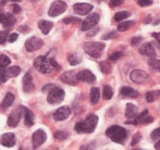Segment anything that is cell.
Masks as SVG:
<instances>
[{"mask_svg":"<svg viewBox=\"0 0 160 150\" xmlns=\"http://www.w3.org/2000/svg\"><path fill=\"white\" fill-rule=\"evenodd\" d=\"M124 0H110V6L111 7H118L123 3Z\"/></svg>","mask_w":160,"mask_h":150,"instance_id":"cell-45","label":"cell"},{"mask_svg":"<svg viewBox=\"0 0 160 150\" xmlns=\"http://www.w3.org/2000/svg\"><path fill=\"white\" fill-rule=\"evenodd\" d=\"M68 137V133L67 132H63V131H59L55 134V138L56 139H59V140H63L65 138Z\"/></svg>","mask_w":160,"mask_h":150,"instance_id":"cell-36","label":"cell"},{"mask_svg":"<svg viewBox=\"0 0 160 150\" xmlns=\"http://www.w3.org/2000/svg\"><path fill=\"white\" fill-rule=\"evenodd\" d=\"M71 114V109L67 106H63L61 108H59L55 113H53V119L56 121H63L65 119H68Z\"/></svg>","mask_w":160,"mask_h":150,"instance_id":"cell-15","label":"cell"},{"mask_svg":"<svg viewBox=\"0 0 160 150\" xmlns=\"http://www.w3.org/2000/svg\"><path fill=\"white\" fill-rule=\"evenodd\" d=\"M100 99V91L97 87H93L91 90V102L92 104H96Z\"/></svg>","mask_w":160,"mask_h":150,"instance_id":"cell-26","label":"cell"},{"mask_svg":"<svg viewBox=\"0 0 160 150\" xmlns=\"http://www.w3.org/2000/svg\"><path fill=\"white\" fill-rule=\"evenodd\" d=\"M33 147L34 148H38L40 147L47 139V134L42 129H37L35 133L33 134Z\"/></svg>","mask_w":160,"mask_h":150,"instance_id":"cell-10","label":"cell"},{"mask_svg":"<svg viewBox=\"0 0 160 150\" xmlns=\"http://www.w3.org/2000/svg\"><path fill=\"white\" fill-rule=\"evenodd\" d=\"M102 96L106 100H109L112 98V96H113V90H112V88L109 86V85H105V86H103Z\"/></svg>","mask_w":160,"mask_h":150,"instance_id":"cell-29","label":"cell"},{"mask_svg":"<svg viewBox=\"0 0 160 150\" xmlns=\"http://www.w3.org/2000/svg\"><path fill=\"white\" fill-rule=\"evenodd\" d=\"M137 3L141 7H147L152 3V0H137Z\"/></svg>","mask_w":160,"mask_h":150,"instance_id":"cell-42","label":"cell"},{"mask_svg":"<svg viewBox=\"0 0 160 150\" xmlns=\"http://www.w3.org/2000/svg\"><path fill=\"white\" fill-rule=\"evenodd\" d=\"M139 53L143 56H147V57H155L156 56V50H155V48L150 42H146L141 47Z\"/></svg>","mask_w":160,"mask_h":150,"instance_id":"cell-19","label":"cell"},{"mask_svg":"<svg viewBox=\"0 0 160 150\" xmlns=\"http://www.w3.org/2000/svg\"><path fill=\"white\" fill-rule=\"evenodd\" d=\"M152 37L160 44V33H152Z\"/></svg>","mask_w":160,"mask_h":150,"instance_id":"cell-49","label":"cell"},{"mask_svg":"<svg viewBox=\"0 0 160 150\" xmlns=\"http://www.w3.org/2000/svg\"><path fill=\"white\" fill-rule=\"evenodd\" d=\"M116 36H117V33L116 32H111V33H109L108 35H103L102 39H110V38H113Z\"/></svg>","mask_w":160,"mask_h":150,"instance_id":"cell-46","label":"cell"},{"mask_svg":"<svg viewBox=\"0 0 160 150\" xmlns=\"http://www.w3.org/2000/svg\"><path fill=\"white\" fill-rule=\"evenodd\" d=\"M94 7L89 3H76L73 6V11L78 15H86L93 10Z\"/></svg>","mask_w":160,"mask_h":150,"instance_id":"cell-13","label":"cell"},{"mask_svg":"<svg viewBox=\"0 0 160 150\" xmlns=\"http://www.w3.org/2000/svg\"><path fill=\"white\" fill-rule=\"evenodd\" d=\"M15 17L11 13H4V14H0V23L6 27H11L12 25H14L15 23Z\"/></svg>","mask_w":160,"mask_h":150,"instance_id":"cell-17","label":"cell"},{"mask_svg":"<svg viewBox=\"0 0 160 150\" xmlns=\"http://www.w3.org/2000/svg\"><path fill=\"white\" fill-rule=\"evenodd\" d=\"M150 138H152V140H156V139H158V138H160V127L159 128H156L152 132V135H150Z\"/></svg>","mask_w":160,"mask_h":150,"instance_id":"cell-40","label":"cell"},{"mask_svg":"<svg viewBox=\"0 0 160 150\" xmlns=\"http://www.w3.org/2000/svg\"><path fill=\"white\" fill-rule=\"evenodd\" d=\"M152 121H154V118L148 115V111L145 110L144 112H142V114L136 116V119H135V121L133 123H134V124H141V123L147 124V123H152Z\"/></svg>","mask_w":160,"mask_h":150,"instance_id":"cell-20","label":"cell"},{"mask_svg":"<svg viewBox=\"0 0 160 150\" xmlns=\"http://www.w3.org/2000/svg\"><path fill=\"white\" fill-rule=\"evenodd\" d=\"M38 27L40 28V31L42 32V34L47 35V34H49V32H50L51 30H52L53 23L52 22L42 20V21H39V23H38Z\"/></svg>","mask_w":160,"mask_h":150,"instance_id":"cell-22","label":"cell"},{"mask_svg":"<svg viewBox=\"0 0 160 150\" xmlns=\"http://www.w3.org/2000/svg\"><path fill=\"white\" fill-rule=\"evenodd\" d=\"M138 115V109L133 104H128L127 109H125V116L128 119H134Z\"/></svg>","mask_w":160,"mask_h":150,"instance_id":"cell-21","label":"cell"},{"mask_svg":"<svg viewBox=\"0 0 160 150\" xmlns=\"http://www.w3.org/2000/svg\"><path fill=\"white\" fill-rule=\"evenodd\" d=\"M7 39H8V33L6 31H1L0 32V45H3Z\"/></svg>","mask_w":160,"mask_h":150,"instance_id":"cell-38","label":"cell"},{"mask_svg":"<svg viewBox=\"0 0 160 150\" xmlns=\"http://www.w3.org/2000/svg\"><path fill=\"white\" fill-rule=\"evenodd\" d=\"M67 3H65L64 1H61V0H57V1H55L50 6V8H49V11H48V15L49 17H58V15L62 14L63 12H65V10H67Z\"/></svg>","mask_w":160,"mask_h":150,"instance_id":"cell-6","label":"cell"},{"mask_svg":"<svg viewBox=\"0 0 160 150\" xmlns=\"http://www.w3.org/2000/svg\"><path fill=\"white\" fill-rule=\"evenodd\" d=\"M12 10H13V12H14V13H20V12H21V7L18 6V4H13Z\"/></svg>","mask_w":160,"mask_h":150,"instance_id":"cell-48","label":"cell"},{"mask_svg":"<svg viewBox=\"0 0 160 150\" xmlns=\"http://www.w3.org/2000/svg\"><path fill=\"white\" fill-rule=\"evenodd\" d=\"M112 70V66L110 64V62L108 61H102L100 63V71L103 73V74H109Z\"/></svg>","mask_w":160,"mask_h":150,"instance_id":"cell-31","label":"cell"},{"mask_svg":"<svg viewBox=\"0 0 160 150\" xmlns=\"http://www.w3.org/2000/svg\"><path fill=\"white\" fill-rule=\"evenodd\" d=\"M22 113H23V108L20 107V108L15 109L14 111L10 113V115L8 116V125L11 127H14L19 124L20 120H21Z\"/></svg>","mask_w":160,"mask_h":150,"instance_id":"cell-9","label":"cell"},{"mask_svg":"<svg viewBox=\"0 0 160 150\" xmlns=\"http://www.w3.org/2000/svg\"><path fill=\"white\" fill-rule=\"evenodd\" d=\"M8 73H7L6 70L0 71V84H3L8 80Z\"/></svg>","mask_w":160,"mask_h":150,"instance_id":"cell-37","label":"cell"},{"mask_svg":"<svg viewBox=\"0 0 160 150\" xmlns=\"http://www.w3.org/2000/svg\"><path fill=\"white\" fill-rule=\"evenodd\" d=\"M60 80L65 83V84H68V85H75L76 83L78 82V73H75L74 71L65 72L60 76Z\"/></svg>","mask_w":160,"mask_h":150,"instance_id":"cell-12","label":"cell"},{"mask_svg":"<svg viewBox=\"0 0 160 150\" xmlns=\"http://www.w3.org/2000/svg\"><path fill=\"white\" fill-rule=\"evenodd\" d=\"M122 56H123L122 52H114V53H112V55L110 56L109 60H111V61H117V60L120 59Z\"/></svg>","mask_w":160,"mask_h":150,"instance_id":"cell-39","label":"cell"},{"mask_svg":"<svg viewBox=\"0 0 160 150\" xmlns=\"http://www.w3.org/2000/svg\"><path fill=\"white\" fill-rule=\"evenodd\" d=\"M11 63V59L6 55H1L0 56V71H3L7 69V66L10 65Z\"/></svg>","mask_w":160,"mask_h":150,"instance_id":"cell-27","label":"cell"},{"mask_svg":"<svg viewBox=\"0 0 160 150\" xmlns=\"http://www.w3.org/2000/svg\"><path fill=\"white\" fill-rule=\"evenodd\" d=\"M134 24H135L134 21H127V22H123V23H120L118 25V31L119 32H124V31H128V28H130L132 25H134Z\"/></svg>","mask_w":160,"mask_h":150,"instance_id":"cell-32","label":"cell"},{"mask_svg":"<svg viewBox=\"0 0 160 150\" xmlns=\"http://www.w3.org/2000/svg\"><path fill=\"white\" fill-rule=\"evenodd\" d=\"M78 80L89 83V84H92V83H94L96 80L95 75H94L93 73L88 70H83V71H81V72H78Z\"/></svg>","mask_w":160,"mask_h":150,"instance_id":"cell-16","label":"cell"},{"mask_svg":"<svg viewBox=\"0 0 160 150\" xmlns=\"http://www.w3.org/2000/svg\"><path fill=\"white\" fill-rule=\"evenodd\" d=\"M141 41H142V37H139V36L133 37L132 40H131V44H132V46H136V45H138Z\"/></svg>","mask_w":160,"mask_h":150,"instance_id":"cell-44","label":"cell"},{"mask_svg":"<svg viewBox=\"0 0 160 150\" xmlns=\"http://www.w3.org/2000/svg\"><path fill=\"white\" fill-rule=\"evenodd\" d=\"M81 61H82V58L78 53H72L69 56V63L71 65H78L81 63Z\"/></svg>","mask_w":160,"mask_h":150,"instance_id":"cell-28","label":"cell"},{"mask_svg":"<svg viewBox=\"0 0 160 150\" xmlns=\"http://www.w3.org/2000/svg\"><path fill=\"white\" fill-rule=\"evenodd\" d=\"M106 135L114 143H118V144H122L125 142L128 137V132L125 128L119 126V125H113V126H110L109 128L106 131Z\"/></svg>","mask_w":160,"mask_h":150,"instance_id":"cell-3","label":"cell"},{"mask_svg":"<svg viewBox=\"0 0 160 150\" xmlns=\"http://www.w3.org/2000/svg\"><path fill=\"white\" fill-rule=\"evenodd\" d=\"M99 15L97 13H93V14H89L86 19L84 20V22L82 23L81 26V30L82 31H89L91 28L95 27L99 22Z\"/></svg>","mask_w":160,"mask_h":150,"instance_id":"cell-7","label":"cell"},{"mask_svg":"<svg viewBox=\"0 0 160 150\" xmlns=\"http://www.w3.org/2000/svg\"><path fill=\"white\" fill-rule=\"evenodd\" d=\"M63 23L65 24H73V23H81V20L78 17H68L63 19Z\"/></svg>","mask_w":160,"mask_h":150,"instance_id":"cell-35","label":"cell"},{"mask_svg":"<svg viewBox=\"0 0 160 150\" xmlns=\"http://www.w3.org/2000/svg\"><path fill=\"white\" fill-rule=\"evenodd\" d=\"M13 101H14V95H13L12 93L6 94V96H4L3 100H2V102H1V107L3 109L9 108V107L13 104Z\"/></svg>","mask_w":160,"mask_h":150,"instance_id":"cell-25","label":"cell"},{"mask_svg":"<svg viewBox=\"0 0 160 150\" xmlns=\"http://www.w3.org/2000/svg\"><path fill=\"white\" fill-rule=\"evenodd\" d=\"M0 144L4 147H8V148H11V147L14 146L15 144V136L13 133H6L3 135L0 136Z\"/></svg>","mask_w":160,"mask_h":150,"instance_id":"cell-14","label":"cell"},{"mask_svg":"<svg viewBox=\"0 0 160 150\" xmlns=\"http://www.w3.org/2000/svg\"><path fill=\"white\" fill-rule=\"evenodd\" d=\"M11 1H13V2H20L21 0H11Z\"/></svg>","mask_w":160,"mask_h":150,"instance_id":"cell-51","label":"cell"},{"mask_svg":"<svg viewBox=\"0 0 160 150\" xmlns=\"http://www.w3.org/2000/svg\"><path fill=\"white\" fill-rule=\"evenodd\" d=\"M64 99V90L59 87H52L50 90L48 91V96H47V101L50 104H57L62 102Z\"/></svg>","mask_w":160,"mask_h":150,"instance_id":"cell-5","label":"cell"},{"mask_svg":"<svg viewBox=\"0 0 160 150\" xmlns=\"http://www.w3.org/2000/svg\"><path fill=\"white\" fill-rule=\"evenodd\" d=\"M155 149H160V140L158 143H156V144H155Z\"/></svg>","mask_w":160,"mask_h":150,"instance_id":"cell-50","label":"cell"},{"mask_svg":"<svg viewBox=\"0 0 160 150\" xmlns=\"http://www.w3.org/2000/svg\"><path fill=\"white\" fill-rule=\"evenodd\" d=\"M130 15H131L130 12H128V11H120V12H117L116 14H114V20H116L117 22L124 21Z\"/></svg>","mask_w":160,"mask_h":150,"instance_id":"cell-30","label":"cell"},{"mask_svg":"<svg viewBox=\"0 0 160 150\" xmlns=\"http://www.w3.org/2000/svg\"><path fill=\"white\" fill-rule=\"evenodd\" d=\"M141 139H142L141 134H136V135H134V137H133V140H132V143H131V145H132V146H135Z\"/></svg>","mask_w":160,"mask_h":150,"instance_id":"cell-43","label":"cell"},{"mask_svg":"<svg viewBox=\"0 0 160 150\" xmlns=\"http://www.w3.org/2000/svg\"><path fill=\"white\" fill-rule=\"evenodd\" d=\"M120 94L123 96V97H130V98H137L138 97V93L136 90H134L133 88L131 87H122L120 89Z\"/></svg>","mask_w":160,"mask_h":150,"instance_id":"cell-24","label":"cell"},{"mask_svg":"<svg viewBox=\"0 0 160 150\" xmlns=\"http://www.w3.org/2000/svg\"><path fill=\"white\" fill-rule=\"evenodd\" d=\"M103 49H105V44H103V42L93 41V42H86V44L84 45L85 52L93 58L100 57Z\"/></svg>","mask_w":160,"mask_h":150,"instance_id":"cell-4","label":"cell"},{"mask_svg":"<svg viewBox=\"0 0 160 150\" xmlns=\"http://www.w3.org/2000/svg\"><path fill=\"white\" fill-rule=\"evenodd\" d=\"M22 85H23V90L25 93H31V91L34 89V84H33V78L32 75H31L30 72H28L23 77V80H22Z\"/></svg>","mask_w":160,"mask_h":150,"instance_id":"cell-18","label":"cell"},{"mask_svg":"<svg viewBox=\"0 0 160 150\" xmlns=\"http://www.w3.org/2000/svg\"><path fill=\"white\" fill-rule=\"evenodd\" d=\"M97 124H98V116L95 114L88 115L84 121L76 123L75 124V131L80 134H89L95 131Z\"/></svg>","mask_w":160,"mask_h":150,"instance_id":"cell-2","label":"cell"},{"mask_svg":"<svg viewBox=\"0 0 160 150\" xmlns=\"http://www.w3.org/2000/svg\"><path fill=\"white\" fill-rule=\"evenodd\" d=\"M23 108V114H24V122L25 125L28 126H32L34 124V114L30 109H28L26 107H22Z\"/></svg>","mask_w":160,"mask_h":150,"instance_id":"cell-23","label":"cell"},{"mask_svg":"<svg viewBox=\"0 0 160 150\" xmlns=\"http://www.w3.org/2000/svg\"><path fill=\"white\" fill-rule=\"evenodd\" d=\"M148 64L152 66L154 70L158 71L160 72V60H157V59H149L148 60Z\"/></svg>","mask_w":160,"mask_h":150,"instance_id":"cell-34","label":"cell"},{"mask_svg":"<svg viewBox=\"0 0 160 150\" xmlns=\"http://www.w3.org/2000/svg\"><path fill=\"white\" fill-rule=\"evenodd\" d=\"M32 1H36V0H32Z\"/></svg>","mask_w":160,"mask_h":150,"instance_id":"cell-52","label":"cell"},{"mask_svg":"<svg viewBox=\"0 0 160 150\" xmlns=\"http://www.w3.org/2000/svg\"><path fill=\"white\" fill-rule=\"evenodd\" d=\"M7 73H8V75L10 76V77H17V76L21 73V68H20V66H12V68L8 69Z\"/></svg>","mask_w":160,"mask_h":150,"instance_id":"cell-33","label":"cell"},{"mask_svg":"<svg viewBox=\"0 0 160 150\" xmlns=\"http://www.w3.org/2000/svg\"><path fill=\"white\" fill-rule=\"evenodd\" d=\"M42 45H44V41H42V39H39V38H37V37H31L26 40L25 48L28 51L33 52V51H36V50H38V49L42 48Z\"/></svg>","mask_w":160,"mask_h":150,"instance_id":"cell-8","label":"cell"},{"mask_svg":"<svg viewBox=\"0 0 160 150\" xmlns=\"http://www.w3.org/2000/svg\"><path fill=\"white\" fill-rule=\"evenodd\" d=\"M130 78L132 82L137 83V84H142V83L147 80L148 75H147V73L144 72V71H142V70H134L131 72Z\"/></svg>","mask_w":160,"mask_h":150,"instance_id":"cell-11","label":"cell"},{"mask_svg":"<svg viewBox=\"0 0 160 150\" xmlns=\"http://www.w3.org/2000/svg\"><path fill=\"white\" fill-rule=\"evenodd\" d=\"M34 66L38 72L42 73V74H50L55 70H58L60 68V65L56 62V60L45 57V56H40V57L36 58L34 61Z\"/></svg>","mask_w":160,"mask_h":150,"instance_id":"cell-1","label":"cell"},{"mask_svg":"<svg viewBox=\"0 0 160 150\" xmlns=\"http://www.w3.org/2000/svg\"><path fill=\"white\" fill-rule=\"evenodd\" d=\"M18 37H19V35H18L17 33H13V34H11V36L9 37V41H10V42H14L15 40L18 39Z\"/></svg>","mask_w":160,"mask_h":150,"instance_id":"cell-47","label":"cell"},{"mask_svg":"<svg viewBox=\"0 0 160 150\" xmlns=\"http://www.w3.org/2000/svg\"><path fill=\"white\" fill-rule=\"evenodd\" d=\"M146 100L148 102H152L155 100V93L154 91H148L146 93Z\"/></svg>","mask_w":160,"mask_h":150,"instance_id":"cell-41","label":"cell"}]
</instances>
